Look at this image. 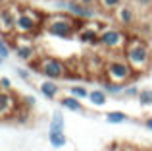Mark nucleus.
I'll return each instance as SVG.
<instances>
[{"label": "nucleus", "instance_id": "a211bd4d", "mask_svg": "<svg viewBox=\"0 0 152 151\" xmlns=\"http://www.w3.org/2000/svg\"><path fill=\"white\" fill-rule=\"evenodd\" d=\"M48 130H60V132H64V130H66V118H64V114L60 113V110H54V113H52Z\"/></svg>", "mask_w": 152, "mask_h": 151}, {"label": "nucleus", "instance_id": "c85d7f7f", "mask_svg": "<svg viewBox=\"0 0 152 151\" xmlns=\"http://www.w3.org/2000/svg\"><path fill=\"white\" fill-rule=\"evenodd\" d=\"M79 4H83V6H89V8H94L98 4V0H77Z\"/></svg>", "mask_w": 152, "mask_h": 151}, {"label": "nucleus", "instance_id": "6e6552de", "mask_svg": "<svg viewBox=\"0 0 152 151\" xmlns=\"http://www.w3.org/2000/svg\"><path fill=\"white\" fill-rule=\"evenodd\" d=\"M25 37H29V35H19L18 37V41H15V45L12 47L14 49V54H15V58L18 60H21V62H33V60H37V49H35V45L33 43H29Z\"/></svg>", "mask_w": 152, "mask_h": 151}, {"label": "nucleus", "instance_id": "c756f323", "mask_svg": "<svg viewBox=\"0 0 152 151\" xmlns=\"http://www.w3.org/2000/svg\"><path fill=\"white\" fill-rule=\"evenodd\" d=\"M137 2V6H141V8H150L152 6V0H135Z\"/></svg>", "mask_w": 152, "mask_h": 151}, {"label": "nucleus", "instance_id": "aec40b11", "mask_svg": "<svg viewBox=\"0 0 152 151\" xmlns=\"http://www.w3.org/2000/svg\"><path fill=\"white\" fill-rule=\"evenodd\" d=\"M69 93H71V97L79 99V101H85V99H89L91 91L85 85H81V83H75V85H69Z\"/></svg>", "mask_w": 152, "mask_h": 151}, {"label": "nucleus", "instance_id": "cd10ccee", "mask_svg": "<svg viewBox=\"0 0 152 151\" xmlns=\"http://www.w3.org/2000/svg\"><path fill=\"white\" fill-rule=\"evenodd\" d=\"M0 89H2V91H12L10 78H0Z\"/></svg>", "mask_w": 152, "mask_h": 151}, {"label": "nucleus", "instance_id": "a878e982", "mask_svg": "<svg viewBox=\"0 0 152 151\" xmlns=\"http://www.w3.org/2000/svg\"><path fill=\"white\" fill-rule=\"evenodd\" d=\"M19 101H21L25 107H29V109H35V107H37V99H35L33 95H21Z\"/></svg>", "mask_w": 152, "mask_h": 151}, {"label": "nucleus", "instance_id": "b1692460", "mask_svg": "<svg viewBox=\"0 0 152 151\" xmlns=\"http://www.w3.org/2000/svg\"><path fill=\"white\" fill-rule=\"evenodd\" d=\"M10 54H12V47L8 45V41L2 37V35H0V56H2L4 60H8V58H10Z\"/></svg>", "mask_w": 152, "mask_h": 151}, {"label": "nucleus", "instance_id": "0eeeda50", "mask_svg": "<svg viewBox=\"0 0 152 151\" xmlns=\"http://www.w3.org/2000/svg\"><path fill=\"white\" fill-rule=\"evenodd\" d=\"M21 16V8L18 4H4L0 6V33L12 35L15 33V21Z\"/></svg>", "mask_w": 152, "mask_h": 151}, {"label": "nucleus", "instance_id": "f257e3e1", "mask_svg": "<svg viewBox=\"0 0 152 151\" xmlns=\"http://www.w3.org/2000/svg\"><path fill=\"white\" fill-rule=\"evenodd\" d=\"M123 58L131 64V68L135 70V74H146L152 68V50L148 47V43L142 41L141 37L133 35L129 37L123 50Z\"/></svg>", "mask_w": 152, "mask_h": 151}, {"label": "nucleus", "instance_id": "6ab92c4d", "mask_svg": "<svg viewBox=\"0 0 152 151\" xmlns=\"http://www.w3.org/2000/svg\"><path fill=\"white\" fill-rule=\"evenodd\" d=\"M31 110L33 109H29V107H25L21 101H19V107H18V110L14 113V116H12V120H18L19 124H25L27 120H29V116H31Z\"/></svg>", "mask_w": 152, "mask_h": 151}, {"label": "nucleus", "instance_id": "393cba45", "mask_svg": "<svg viewBox=\"0 0 152 151\" xmlns=\"http://www.w3.org/2000/svg\"><path fill=\"white\" fill-rule=\"evenodd\" d=\"M139 93H141V89H139L135 83H127L125 85V91H123L121 97H127V99H133V97H139Z\"/></svg>", "mask_w": 152, "mask_h": 151}, {"label": "nucleus", "instance_id": "f03ea898", "mask_svg": "<svg viewBox=\"0 0 152 151\" xmlns=\"http://www.w3.org/2000/svg\"><path fill=\"white\" fill-rule=\"evenodd\" d=\"M83 23L81 19L73 18L69 14H52L46 18V23H45V31L52 37H58V39H71L75 33L83 29Z\"/></svg>", "mask_w": 152, "mask_h": 151}, {"label": "nucleus", "instance_id": "dca6fc26", "mask_svg": "<svg viewBox=\"0 0 152 151\" xmlns=\"http://www.w3.org/2000/svg\"><path fill=\"white\" fill-rule=\"evenodd\" d=\"M60 105L64 107V109H67V110H71V113H83V105H81V101L79 99H75V97H71V95H67V97H62L60 99Z\"/></svg>", "mask_w": 152, "mask_h": 151}, {"label": "nucleus", "instance_id": "9d476101", "mask_svg": "<svg viewBox=\"0 0 152 151\" xmlns=\"http://www.w3.org/2000/svg\"><path fill=\"white\" fill-rule=\"evenodd\" d=\"M41 29L42 27L39 25L33 18H29V16L23 12V8H21V16H19L18 21H15V31H18V35H35Z\"/></svg>", "mask_w": 152, "mask_h": 151}, {"label": "nucleus", "instance_id": "9b49d317", "mask_svg": "<svg viewBox=\"0 0 152 151\" xmlns=\"http://www.w3.org/2000/svg\"><path fill=\"white\" fill-rule=\"evenodd\" d=\"M100 31H102V27L98 25V23H91V25H87V27H83L81 31L77 33V37H79V41L81 43H85V45H98V37H100Z\"/></svg>", "mask_w": 152, "mask_h": 151}, {"label": "nucleus", "instance_id": "2eb2a0df", "mask_svg": "<svg viewBox=\"0 0 152 151\" xmlns=\"http://www.w3.org/2000/svg\"><path fill=\"white\" fill-rule=\"evenodd\" d=\"M48 141H50V145L54 149L66 147V144H67L66 132H60V130H48Z\"/></svg>", "mask_w": 152, "mask_h": 151}, {"label": "nucleus", "instance_id": "412c9836", "mask_svg": "<svg viewBox=\"0 0 152 151\" xmlns=\"http://www.w3.org/2000/svg\"><path fill=\"white\" fill-rule=\"evenodd\" d=\"M106 120L110 124H123L129 120V116L125 113H119V110H112V113H106Z\"/></svg>", "mask_w": 152, "mask_h": 151}, {"label": "nucleus", "instance_id": "4be33fe9", "mask_svg": "<svg viewBox=\"0 0 152 151\" xmlns=\"http://www.w3.org/2000/svg\"><path fill=\"white\" fill-rule=\"evenodd\" d=\"M121 4H125V2H123V0H98V6H100L104 12H115Z\"/></svg>", "mask_w": 152, "mask_h": 151}, {"label": "nucleus", "instance_id": "423d86ee", "mask_svg": "<svg viewBox=\"0 0 152 151\" xmlns=\"http://www.w3.org/2000/svg\"><path fill=\"white\" fill-rule=\"evenodd\" d=\"M56 6H58L60 12L69 14V16H73V18L81 19V21H93V19L96 18V8L83 6L77 0H58Z\"/></svg>", "mask_w": 152, "mask_h": 151}, {"label": "nucleus", "instance_id": "473e14b6", "mask_svg": "<svg viewBox=\"0 0 152 151\" xmlns=\"http://www.w3.org/2000/svg\"><path fill=\"white\" fill-rule=\"evenodd\" d=\"M2 62H4V58H2V56H0V66H2Z\"/></svg>", "mask_w": 152, "mask_h": 151}, {"label": "nucleus", "instance_id": "4468645a", "mask_svg": "<svg viewBox=\"0 0 152 151\" xmlns=\"http://www.w3.org/2000/svg\"><path fill=\"white\" fill-rule=\"evenodd\" d=\"M39 89H41V93L45 95L46 99H56L58 97V93H60V85L54 81V79H45V81L39 85Z\"/></svg>", "mask_w": 152, "mask_h": 151}, {"label": "nucleus", "instance_id": "20e7f679", "mask_svg": "<svg viewBox=\"0 0 152 151\" xmlns=\"http://www.w3.org/2000/svg\"><path fill=\"white\" fill-rule=\"evenodd\" d=\"M104 78L115 83H129L133 81V78H137V74L125 58H115V60H108L104 64Z\"/></svg>", "mask_w": 152, "mask_h": 151}, {"label": "nucleus", "instance_id": "1a4fd4ad", "mask_svg": "<svg viewBox=\"0 0 152 151\" xmlns=\"http://www.w3.org/2000/svg\"><path fill=\"white\" fill-rule=\"evenodd\" d=\"M19 107V99L12 91H2L0 89V120H8L14 116V113Z\"/></svg>", "mask_w": 152, "mask_h": 151}, {"label": "nucleus", "instance_id": "f3484780", "mask_svg": "<svg viewBox=\"0 0 152 151\" xmlns=\"http://www.w3.org/2000/svg\"><path fill=\"white\" fill-rule=\"evenodd\" d=\"M87 101H89L93 107H104V105L108 103V95L104 93L100 87H98V89H91L89 99H87Z\"/></svg>", "mask_w": 152, "mask_h": 151}, {"label": "nucleus", "instance_id": "2f4dec72", "mask_svg": "<svg viewBox=\"0 0 152 151\" xmlns=\"http://www.w3.org/2000/svg\"><path fill=\"white\" fill-rule=\"evenodd\" d=\"M119 151H135V149L129 147V145H121V149H119Z\"/></svg>", "mask_w": 152, "mask_h": 151}, {"label": "nucleus", "instance_id": "7ed1b4c3", "mask_svg": "<svg viewBox=\"0 0 152 151\" xmlns=\"http://www.w3.org/2000/svg\"><path fill=\"white\" fill-rule=\"evenodd\" d=\"M31 72H39L45 76L46 79H64L67 78V66L66 62H62L60 58L54 56H39L37 60H33L29 64Z\"/></svg>", "mask_w": 152, "mask_h": 151}, {"label": "nucleus", "instance_id": "39448f33", "mask_svg": "<svg viewBox=\"0 0 152 151\" xmlns=\"http://www.w3.org/2000/svg\"><path fill=\"white\" fill-rule=\"evenodd\" d=\"M127 41H129V35L115 27H102L100 37H98V45L110 50H125Z\"/></svg>", "mask_w": 152, "mask_h": 151}, {"label": "nucleus", "instance_id": "5701e85b", "mask_svg": "<svg viewBox=\"0 0 152 151\" xmlns=\"http://www.w3.org/2000/svg\"><path fill=\"white\" fill-rule=\"evenodd\" d=\"M137 99L142 107H152V89H141Z\"/></svg>", "mask_w": 152, "mask_h": 151}, {"label": "nucleus", "instance_id": "ddd939ff", "mask_svg": "<svg viewBox=\"0 0 152 151\" xmlns=\"http://www.w3.org/2000/svg\"><path fill=\"white\" fill-rule=\"evenodd\" d=\"M125 85L127 83H115L110 81L108 78H100V89L106 95H112V97H121L123 91H125Z\"/></svg>", "mask_w": 152, "mask_h": 151}, {"label": "nucleus", "instance_id": "7c9ffc66", "mask_svg": "<svg viewBox=\"0 0 152 151\" xmlns=\"http://www.w3.org/2000/svg\"><path fill=\"white\" fill-rule=\"evenodd\" d=\"M145 128H146V130H150V132H152V116H148V118L145 120Z\"/></svg>", "mask_w": 152, "mask_h": 151}, {"label": "nucleus", "instance_id": "bb28decb", "mask_svg": "<svg viewBox=\"0 0 152 151\" xmlns=\"http://www.w3.org/2000/svg\"><path fill=\"white\" fill-rule=\"evenodd\" d=\"M15 74H18L21 79H25V81H29V78H31V70L29 68H15Z\"/></svg>", "mask_w": 152, "mask_h": 151}, {"label": "nucleus", "instance_id": "f8f14e48", "mask_svg": "<svg viewBox=\"0 0 152 151\" xmlns=\"http://www.w3.org/2000/svg\"><path fill=\"white\" fill-rule=\"evenodd\" d=\"M135 18H137V16H135V8L131 6V4H121V6L115 10V19H118V23L123 25V27L133 25Z\"/></svg>", "mask_w": 152, "mask_h": 151}]
</instances>
